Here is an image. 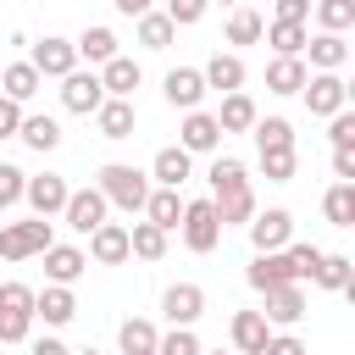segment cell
<instances>
[{
    "instance_id": "1",
    "label": "cell",
    "mask_w": 355,
    "mask_h": 355,
    "mask_svg": "<svg viewBox=\"0 0 355 355\" xmlns=\"http://www.w3.org/2000/svg\"><path fill=\"white\" fill-rule=\"evenodd\" d=\"M94 189H100V200H105V205H122L128 216H133V211H144V200H150V178H144L139 166H128V161H105Z\"/></svg>"
},
{
    "instance_id": "2",
    "label": "cell",
    "mask_w": 355,
    "mask_h": 355,
    "mask_svg": "<svg viewBox=\"0 0 355 355\" xmlns=\"http://www.w3.org/2000/svg\"><path fill=\"white\" fill-rule=\"evenodd\" d=\"M55 244V222H0V261H28V255H44Z\"/></svg>"
},
{
    "instance_id": "3",
    "label": "cell",
    "mask_w": 355,
    "mask_h": 355,
    "mask_svg": "<svg viewBox=\"0 0 355 355\" xmlns=\"http://www.w3.org/2000/svg\"><path fill=\"white\" fill-rule=\"evenodd\" d=\"M28 327H33V288L0 283V344H22Z\"/></svg>"
},
{
    "instance_id": "4",
    "label": "cell",
    "mask_w": 355,
    "mask_h": 355,
    "mask_svg": "<svg viewBox=\"0 0 355 355\" xmlns=\"http://www.w3.org/2000/svg\"><path fill=\"white\" fill-rule=\"evenodd\" d=\"M183 244L194 250V255H211L216 244H222V222H216V205L211 200H183Z\"/></svg>"
},
{
    "instance_id": "5",
    "label": "cell",
    "mask_w": 355,
    "mask_h": 355,
    "mask_svg": "<svg viewBox=\"0 0 355 355\" xmlns=\"http://www.w3.org/2000/svg\"><path fill=\"white\" fill-rule=\"evenodd\" d=\"M250 244H255V255H283V250L294 244V216H288L283 205L255 211V222H250Z\"/></svg>"
},
{
    "instance_id": "6",
    "label": "cell",
    "mask_w": 355,
    "mask_h": 355,
    "mask_svg": "<svg viewBox=\"0 0 355 355\" xmlns=\"http://www.w3.org/2000/svg\"><path fill=\"white\" fill-rule=\"evenodd\" d=\"M305 105H311V116H338L344 105H349V83L338 78V72H316V78H305Z\"/></svg>"
},
{
    "instance_id": "7",
    "label": "cell",
    "mask_w": 355,
    "mask_h": 355,
    "mask_svg": "<svg viewBox=\"0 0 355 355\" xmlns=\"http://www.w3.org/2000/svg\"><path fill=\"white\" fill-rule=\"evenodd\" d=\"M67 194H72V189H67V178H61V172H39V178H28V189H22V200L33 205V216H39V222L61 216V211H67Z\"/></svg>"
},
{
    "instance_id": "8",
    "label": "cell",
    "mask_w": 355,
    "mask_h": 355,
    "mask_svg": "<svg viewBox=\"0 0 355 355\" xmlns=\"http://www.w3.org/2000/svg\"><path fill=\"white\" fill-rule=\"evenodd\" d=\"M28 67H33L39 78H67V72H78V50H72V39H55V33H44V39L33 44Z\"/></svg>"
},
{
    "instance_id": "9",
    "label": "cell",
    "mask_w": 355,
    "mask_h": 355,
    "mask_svg": "<svg viewBox=\"0 0 355 355\" xmlns=\"http://www.w3.org/2000/svg\"><path fill=\"white\" fill-rule=\"evenodd\" d=\"M161 316H166L172 327H194V322L205 316V288H200V283H172V288L161 294Z\"/></svg>"
},
{
    "instance_id": "10",
    "label": "cell",
    "mask_w": 355,
    "mask_h": 355,
    "mask_svg": "<svg viewBox=\"0 0 355 355\" xmlns=\"http://www.w3.org/2000/svg\"><path fill=\"white\" fill-rule=\"evenodd\" d=\"M161 94H166V105H178L183 116L200 111V100H205V78H200V67H172V72L161 78Z\"/></svg>"
},
{
    "instance_id": "11",
    "label": "cell",
    "mask_w": 355,
    "mask_h": 355,
    "mask_svg": "<svg viewBox=\"0 0 355 355\" xmlns=\"http://www.w3.org/2000/svg\"><path fill=\"white\" fill-rule=\"evenodd\" d=\"M61 105L78 111V116H94L105 105V89H100V72H67L61 78Z\"/></svg>"
},
{
    "instance_id": "12",
    "label": "cell",
    "mask_w": 355,
    "mask_h": 355,
    "mask_svg": "<svg viewBox=\"0 0 355 355\" xmlns=\"http://www.w3.org/2000/svg\"><path fill=\"white\" fill-rule=\"evenodd\" d=\"M216 144H222L216 116H211V111H189L183 128H178V150H183V155H211Z\"/></svg>"
},
{
    "instance_id": "13",
    "label": "cell",
    "mask_w": 355,
    "mask_h": 355,
    "mask_svg": "<svg viewBox=\"0 0 355 355\" xmlns=\"http://www.w3.org/2000/svg\"><path fill=\"white\" fill-rule=\"evenodd\" d=\"M105 211H111V205L100 200V189H72L61 216H67L72 233H94V227H105Z\"/></svg>"
},
{
    "instance_id": "14",
    "label": "cell",
    "mask_w": 355,
    "mask_h": 355,
    "mask_svg": "<svg viewBox=\"0 0 355 355\" xmlns=\"http://www.w3.org/2000/svg\"><path fill=\"white\" fill-rule=\"evenodd\" d=\"M139 83H144V67H139L133 55H111V61L100 67V89H105V100H133Z\"/></svg>"
},
{
    "instance_id": "15",
    "label": "cell",
    "mask_w": 355,
    "mask_h": 355,
    "mask_svg": "<svg viewBox=\"0 0 355 355\" xmlns=\"http://www.w3.org/2000/svg\"><path fill=\"white\" fill-rule=\"evenodd\" d=\"M83 255H89L94 266H122V261H128V227H122V222H105V227H94Z\"/></svg>"
},
{
    "instance_id": "16",
    "label": "cell",
    "mask_w": 355,
    "mask_h": 355,
    "mask_svg": "<svg viewBox=\"0 0 355 355\" xmlns=\"http://www.w3.org/2000/svg\"><path fill=\"white\" fill-rule=\"evenodd\" d=\"M83 266H89V255H83L78 244H50V250H44V277H50L55 288H72V283L83 277Z\"/></svg>"
},
{
    "instance_id": "17",
    "label": "cell",
    "mask_w": 355,
    "mask_h": 355,
    "mask_svg": "<svg viewBox=\"0 0 355 355\" xmlns=\"http://www.w3.org/2000/svg\"><path fill=\"white\" fill-rule=\"evenodd\" d=\"M300 316H305V288H300V283H283V288L266 294V311H261L266 327H294Z\"/></svg>"
},
{
    "instance_id": "18",
    "label": "cell",
    "mask_w": 355,
    "mask_h": 355,
    "mask_svg": "<svg viewBox=\"0 0 355 355\" xmlns=\"http://www.w3.org/2000/svg\"><path fill=\"white\" fill-rule=\"evenodd\" d=\"M33 316H44L50 327H67V322L78 316V294H72V288L44 283V288H33Z\"/></svg>"
},
{
    "instance_id": "19",
    "label": "cell",
    "mask_w": 355,
    "mask_h": 355,
    "mask_svg": "<svg viewBox=\"0 0 355 355\" xmlns=\"http://www.w3.org/2000/svg\"><path fill=\"white\" fill-rule=\"evenodd\" d=\"M200 78H205V89H222V94H244V61L239 55H211L205 67H200Z\"/></svg>"
},
{
    "instance_id": "20",
    "label": "cell",
    "mask_w": 355,
    "mask_h": 355,
    "mask_svg": "<svg viewBox=\"0 0 355 355\" xmlns=\"http://www.w3.org/2000/svg\"><path fill=\"white\" fill-rule=\"evenodd\" d=\"M189 172H194V155H183L178 144L155 150V161H150V178H155L161 189H183V183H189Z\"/></svg>"
},
{
    "instance_id": "21",
    "label": "cell",
    "mask_w": 355,
    "mask_h": 355,
    "mask_svg": "<svg viewBox=\"0 0 355 355\" xmlns=\"http://www.w3.org/2000/svg\"><path fill=\"white\" fill-rule=\"evenodd\" d=\"M305 78H311V72H305L300 55H272V61H266V89H272V94H300Z\"/></svg>"
},
{
    "instance_id": "22",
    "label": "cell",
    "mask_w": 355,
    "mask_h": 355,
    "mask_svg": "<svg viewBox=\"0 0 355 355\" xmlns=\"http://www.w3.org/2000/svg\"><path fill=\"white\" fill-rule=\"evenodd\" d=\"M211 116H216L222 133H250V128L261 122V111H255L250 94H222V111H211Z\"/></svg>"
},
{
    "instance_id": "23",
    "label": "cell",
    "mask_w": 355,
    "mask_h": 355,
    "mask_svg": "<svg viewBox=\"0 0 355 355\" xmlns=\"http://www.w3.org/2000/svg\"><path fill=\"white\" fill-rule=\"evenodd\" d=\"M133 122H139L133 100H105V105L94 111V128H100V139H133Z\"/></svg>"
},
{
    "instance_id": "24",
    "label": "cell",
    "mask_w": 355,
    "mask_h": 355,
    "mask_svg": "<svg viewBox=\"0 0 355 355\" xmlns=\"http://www.w3.org/2000/svg\"><path fill=\"white\" fill-rule=\"evenodd\" d=\"M144 222L161 227V233H172V227L183 222V194H178V189H150V200H144Z\"/></svg>"
},
{
    "instance_id": "25",
    "label": "cell",
    "mask_w": 355,
    "mask_h": 355,
    "mask_svg": "<svg viewBox=\"0 0 355 355\" xmlns=\"http://www.w3.org/2000/svg\"><path fill=\"white\" fill-rule=\"evenodd\" d=\"M227 333H233V349H239V355H261L266 338H272V327L261 322V311H239Z\"/></svg>"
},
{
    "instance_id": "26",
    "label": "cell",
    "mask_w": 355,
    "mask_h": 355,
    "mask_svg": "<svg viewBox=\"0 0 355 355\" xmlns=\"http://www.w3.org/2000/svg\"><path fill=\"white\" fill-rule=\"evenodd\" d=\"M244 283H250V288H261V294H272V288L294 283V272H288V261H283V255H255V261H250V272H244Z\"/></svg>"
},
{
    "instance_id": "27",
    "label": "cell",
    "mask_w": 355,
    "mask_h": 355,
    "mask_svg": "<svg viewBox=\"0 0 355 355\" xmlns=\"http://www.w3.org/2000/svg\"><path fill=\"white\" fill-rule=\"evenodd\" d=\"M155 344H161V333H155V322H144V316H128V322L116 327V349H122V355H155Z\"/></svg>"
},
{
    "instance_id": "28",
    "label": "cell",
    "mask_w": 355,
    "mask_h": 355,
    "mask_svg": "<svg viewBox=\"0 0 355 355\" xmlns=\"http://www.w3.org/2000/svg\"><path fill=\"white\" fill-rule=\"evenodd\" d=\"M305 50H311V67L316 72H338L344 61H349V44L338 39V33H316V39H305ZM305 67V72H311Z\"/></svg>"
},
{
    "instance_id": "29",
    "label": "cell",
    "mask_w": 355,
    "mask_h": 355,
    "mask_svg": "<svg viewBox=\"0 0 355 355\" xmlns=\"http://www.w3.org/2000/svg\"><path fill=\"white\" fill-rule=\"evenodd\" d=\"M39 83H44V78H39L28 61H11V67L0 72V94H6V100H17V105H28V100L39 94Z\"/></svg>"
},
{
    "instance_id": "30",
    "label": "cell",
    "mask_w": 355,
    "mask_h": 355,
    "mask_svg": "<svg viewBox=\"0 0 355 355\" xmlns=\"http://www.w3.org/2000/svg\"><path fill=\"white\" fill-rule=\"evenodd\" d=\"M205 178H211V200H222V194H233V189H250V172H244L239 155H216Z\"/></svg>"
},
{
    "instance_id": "31",
    "label": "cell",
    "mask_w": 355,
    "mask_h": 355,
    "mask_svg": "<svg viewBox=\"0 0 355 355\" xmlns=\"http://www.w3.org/2000/svg\"><path fill=\"white\" fill-rule=\"evenodd\" d=\"M255 144H261V155H277V150H294V122L288 116H261L255 128Z\"/></svg>"
},
{
    "instance_id": "32",
    "label": "cell",
    "mask_w": 355,
    "mask_h": 355,
    "mask_svg": "<svg viewBox=\"0 0 355 355\" xmlns=\"http://www.w3.org/2000/svg\"><path fill=\"white\" fill-rule=\"evenodd\" d=\"M311 283H316V288H333V294H349V288H355V261H349V255H322V266H316Z\"/></svg>"
},
{
    "instance_id": "33",
    "label": "cell",
    "mask_w": 355,
    "mask_h": 355,
    "mask_svg": "<svg viewBox=\"0 0 355 355\" xmlns=\"http://www.w3.org/2000/svg\"><path fill=\"white\" fill-rule=\"evenodd\" d=\"M17 139H22L28 150H39V155H44V150H55V144H61V122H55V116H22Z\"/></svg>"
},
{
    "instance_id": "34",
    "label": "cell",
    "mask_w": 355,
    "mask_h": 355,
    "mask_svg": "<svg viewBox=\"0 0 355 355\" xmlns=\"http://www.w3.org/2000/svg\"><path fill=\"white\" fill-rule=\"evenodd\" d=\"M72 50H78L83 61H100V67H105V61L116 55V33H111V28H83V33L72 39Z\"/></svg>"
},
{
    "instance_id": "35",
    "label": "cell",
    "mask_w": 355,
    "mask_h": 355,
    "mask_svg": "<svg viewBox=\"0 0 355 355\" xmlns=\"http://www.w3.org/2000/svg\"><path fill=\"white\" fill-rule=\"evenodd\" d=\"M322 211H327L333 227H355V183H333L322 194Z\"/></svg>"
},
{
    "instance_id": "36",
    "label": "cell",
    "mask_w": 355,
    "mask_h": 355,
    "mask_svg": "<svg viewBox=\"0 0 355 355\" xmlns=\"http://www.w3.org/2000/svg\"><path fill=\"white\" fill-rule=\"evenodd\" d=\"M128 255H139V261H161V255H166V233L150 227V222H133V227H128Z\"/></svg>"
},
{
    "instance_id": "37",
    "label": "cell",
    "mask_w": 355,
    "mask_h": 355,
    "mask_svg": "<svg viewBox=\"0 0 355 355\" xmlns=\"http://www.w3.org/2000/svg\"><path fill=\"white\" fill-rule=\"evenodd\" d=\"M211 205H216V222H222V227H227V222H244V227L255 222V194H250V189H233V194H222V200H211Z\"/></svg>"
},
{
    "instance_id": "38",
    "label": "cell",
    "mask_w": 355,
    "mask_h": 355,
    "mask_svg": "<svg viewBox=\"0 0 355 355\" xmlns=\"http://www.w3.org/2000/svg\"><path fill=\"white\" fill-rule=\"evenodd\" d=\"M261 33H266V22H261L255 6H239V11L227 17V44H255Z\"/></svg>"
},
{
    "instance_id": "39",
    "label": "cell",
    "mask_w": 355,
    "mask_h": 355,
    "mask_svg": "<svg viewBox=\"0 0 355 355\" xmlns=\"http://www.w3.org/2000/svg\"><path fill=\"white\" fill-rule=\"evenodd\" d=\"M316 22H322V33H338L344 39V28L355 22V0H322L316 6Z\"/></svg>"
},
{
    "instance_id": "40",
    "label": "cell",
    "mask_w": 355,
    "mask_h": 355,
    "mask_svg": "<svg viewBox=\"0 0 355 355\" xmlns=\"http://www.w3.org/2000/svg\"><path fill=\"white\" fill-rule=\"evenodd\" d=\"M139 44H144V50H166V44H172L166 11H144V17H139Z\"/></svg>"
},
{
    "instance_id": "41",
    "label": "cell",
    "mask_w": 355,
    "mask_h": 355,
    "mask_svg": "<svg viewBox=\"0 0 355 355\" xmlns=\"http://www.w3.org/2000/svg\"><path fill=\"white\" fill-rule=\"evenodd\" d=\"M322 255H327V250H316V244H288V250H283V261H288V272H294V283H305V277H316V266H322Z\"/></svg>"
},
{
    "instance_id": "42",
    "label": "cell",
    "mask_w": 355,
    "mask_h": 355,
    "mask_svg": "<svg viewBox=\"0 0 355 355\" xmlns=\"http://www.w3.org/2000/svg\"><path fill=\"white\" fill-rule=\"evenodd\" d=\"M266 44H272L277 55H300V50H305V28H300V22H272V28H266Z\"/></svg>"
},
{
    "instance_id": "43",
    "label": "cell",
    "mask_w": 355,
    "mask_h": 355,
    "mask_svg": "<svg viewBox=\"0 0 355 355\" xmlns=\"http://www.w3.org/2000/svg\"><path fill=\"white\" fill-rule=\"evenodd\" d=\"M22 189H28V172H22V166H11V161H0V211H6V205H17V200H22Z\"/></svg>"
},
{
    "instance_id": "44",
    "label": "cell",
    "mask_w": 355,
    "mask_h": 355,
    "mask_svg": "<svg viewBox=\"0 0 355 355\" xmlns=\"http://www.w3.org/2000/svg\"><path fill=\"white\" fill-rule=\"evenodd\" d=\"M294 166H300V155H294V150L261 155V172H266V183H288V178H294Z\"/></svg>"
},
{
    "instance_id": "45",
    "label": "cell",
    "mask_w": 355,
    "mask_h": 355,
    "mask_svg": "<svg viewBox=\"0 0 355 355\" xmlns=\"http://www.w3.org/2000/svg\"><path fill=\"white\" fill-rule=\"evenodd\" d=\"M155 355H200V338H194V327H172V333L155 344Z\"/></svg>"
},
{
    "instance_id": "46",
    "label": "cell",
    "mask_w": 355,
    "mask_h": 355,
    "mask_svg": "<svg viewBox=\"0 0 355 355\" xmlns=\"http://www.w3.org/2000/svg\"><path fill=\"white\" fill-rule=\"evenodd\" d=\"M200 17H205V0H172V6H166V22H172V33H178V28H194Z\"/></svg>"
},
{
    "instance_id": "47",
    "label": "cell",
    "mask_w": 355,
    "mask_h": 355,
    "mask_svg": "<svg viewBox=\"0 0 355 355\" xmlns=\"http://www.w3.org/2000/svg\"><path fill=\"white\" fill-rule=\"evenodd\" d=\"M327 139H333V150H355V111H338L333 128H327Z\"/></svg>"
},
{
    "instance_id": "48",
    "label": "cell",
    "mask_w": 355,
    "mask_h": 355,
    "mask_svg": "<svg viewBox=\"0 0 355 355\" xmlns=\"http://www.w3.org/2000/svg\"><path fill=\"white\" fill-rule=\"evenodd\" d=\"M22 116H28V111H22L17 100H6V94H0V139H11V133L22 128Z\"/></svg>"
},
{
    "instance_id": "49",
    "label": "cell",
    "mask_w": 355,
    "mask_h": 355,
    "mask_svg": "<svg viewBox=\"0 0 355 355\" xmlns=\"http://www.w3.org/2000/svg\"><path fill=\"white\" fill-rule=\"evenodd\" d=\"M261 355H305V338H294V333H272Z\"/></svg>"
},
{
    "instance_id": "50",
    "label": "cell",
    "mask_w": 355,
    "mask_h": 355,
    "mask_svg": "<svg viewBox=\"0 0 355 355\" xmlns=\"http://www.w3.org/2000/svg\"><path fill=\"white\" fill-rule=\"evenodd\" d=\"M305 17H311V0H277V17L272 22H300L305 28Z\"/></svg>"
},
{
    "instance_id": "51",
    "label": "cell",
    "mask_w": 355,
    "mask_h": 355,
    "mask_svg": "<svg viewBox=\"0 0 355 355\" xmlns=\"http://www.w3.org/2000/svg\"><path fill=\"white\" fill-rule=\"evenodd\" d=\"M333 178L338 183H355V150H333Z\"/></svg>"
},
{
    "instance_id": "52",
    "label": "cell",
    "mask_w": 355,
    "mask_h": 355,
    "mask_svg": "<svg viewBox=\"0 0 355 355\" xmlns=\"http://www.w3.org/2000/svg\"><path fill=\"white\" fill-rule=\"evenodd\" d=\"M33 355H72V349H67L61 338H39V344H33Z\"/></svg>"
},
{
    "instance_id": "53",
    "label": "cell",
    "mask_w": 355,
    "mask_h": 355,
    "mask_svg": "<svg viewBox=\"0 0 355 355\" xmlns=\"http://www.w3.org/2000/svg\"><path fill=\"white\" fill-rule=\"evenodd\" d=\"M200 355H227V349H200Z\"/></svg>"
},
{
    "instance_id": "54",
    "label": "cell",
    "mask_w": 355,
    "mask_h": 355,
    "mask_svg": "<svg viewBox=\"0 0 355 355\" xmlns=\"http://www.w3.org/2000/svg\"><path fill=\"white\" fill-rule=\"evenodd\" d=\"M72 355H100V349H72Z\"/></svg>"
}]
</instances>
